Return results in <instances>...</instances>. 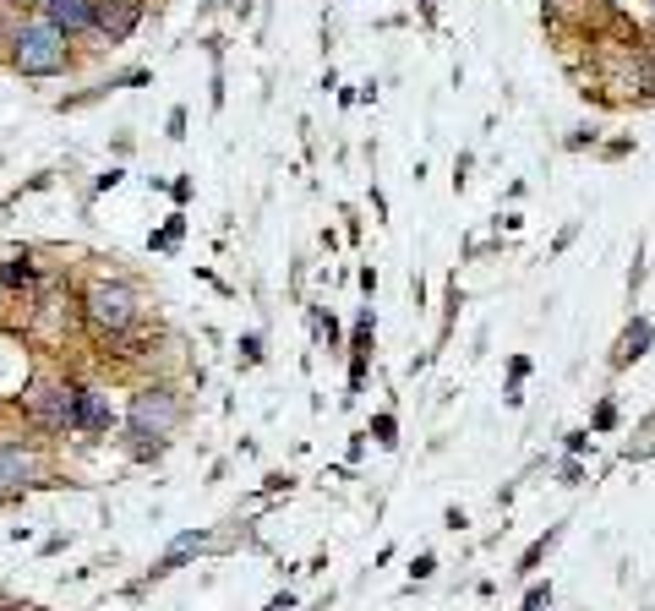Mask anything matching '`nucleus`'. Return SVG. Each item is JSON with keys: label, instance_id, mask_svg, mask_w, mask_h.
Here are the masks:
<instances>
[{"label": "nucleus", "instance_id": "1", "mask_svg": "<svg viewBox=\"0 0 655 611\" xmlns=\"http://www.w3.org/2000/svg\"><path fill=\"white\" fill-rule=\"evenodd\" d=\"M77 317H83V328H88L99 344H121V339L137 328L143 306H137V290H132V284H121V279H94V284L83 290V301H77Z\"/></svg>", "mask_w": 655, "mask_h": 611}, {"label": "nucleus", "instance_id": "2", "mask_svg": "<svg viewBox=\"0 0 655 611\" xmlns=\"http://www.w3.org/2000/svg\"><path fill=\"white\" fill-rule=\"evenodd\" d=\"M12 66L23 77H61L72 66V50H66V34L50 28L45 17H28L12 28Z\"/></svg>", "mask_w": 655, "mask_h": 611}, {"label": "nucleus", "instance_id": "3", "mask_svg": "<svg viewBox=\"0 0 655 611\" xmlns=\"http://www.w3.org/2000/svg\"><path fill=\"white\" fill-rule=\"evenodd\" d=\"M175 426H181V393H175L170 382L143 388V393L132 399V410H126V431L137 437V448H159Z\"/></svg>", "mask_w": 655, "mask_h": 611}, {"label": "nucleus", "instance_id": "4", "mask_svg": "<svg viewBox=\"0 0 655 611\" xmlns=\"http://www.w3.org/2000/svg\"><path fill=\"white\" fill-rule=\"evenodd\" d=\"M77 399H83V388H72L66 377H34L23 388V410L45 431H77Z\"/></svg>", "mask_w": 655, "mask_h": 611}, {"label": "nucleus", "instance_id": "5", "mask_svg": "<svg viewBox=\"0 0 655 611\" xmlns=\"http://www.w3.org/2000/svg\"><path fill=\"white\" fill-rule=\"evenodd\" d=\"M34 480H45V459L28 442H0V497H17Z\"/></svg>", "mask_w": 655, "mask_h": 611}, {"label": "nucleus", "instance_id": "6", "mask_svg": "<svg viewBox=\"0 0 655 611\" xmlns=\"http://www.w3.org/2000/svg\"><path fill=\"white\" fill-rule=\"evenodd\" d=\"M606 88H611L617 99H628V94H655V66H650L639 50H611V56H606Z\"/></svg>", "mask_w": 655, "mask_h": 611}, {"label": "nucleus", "instance_id": "7", "mask_svg": "<svg viewBox=\"0 0 655 611\" xmlns=\"http://www.w3.org/2000/svg\"><path fill=\"white\" fill-rule=\"evenodd\" d=\"M137 23H143V7H137V0H94V34H99L104 45L132 39Z\"/></svg>", "mask_w": 655, "mask_h": 611}, {"label": "nucleus", "instance_id": "8", "mask_svg": "<svg viewBox=\"0 0 655 611\" xmlns=\"http://www.w3.org/2000/svg\"><path fill=\"white\" fill-rule=\"evenodd\" d=\"M39 17L66 39H77V34H94V0H39Z\"/></svg>", "mask_w": 655, "mask_h": 611}, {"label": "nucleus", "instance_id": "9", "mask_svg": "<svg viewBox=\"0 0 655 611\" xmlns=\"http://www.w3.org/2000/svg\"><path fill=\"white\" fill-rule=\"evenodd\" d=\"M110 420H115L110 393H104V388H83V399H77V431L104 437V431H110Z\"/></svg>", "mask_w": 655, "mask_h": 611}, {"label": "nucleus", "instance_id": "10", "mask_svg": "<svg viewBox=\"0 0 655 611\" xmlns=\"http://www.w3.org/2000/svg\"><path fill=\"white\" fill-rule=\"evenodd\" d=\"M0 290H17V295H23V306L39 295V273H34V257H28V252L7 257V268H0Z\"/></svg>", "mask_w": 655, "mask_h": 611}, {"label": "nucleus", "instance_id": "11", "mask_svg": "<svg viewBox=\"0 0 655 611\" xmlns=\"http://www.w3.org/2000/svg\"><path fill=\"white\" fill-rule=\"evenodd\" d=\"M650 339H655V328H650L644 317H639V322H628V328H622V339H617V350H611V361H617V366L639 361V355L650 350Z\"/></svg>", "mask_w": 655, "mask_h": 611}, {"label": "nucleus", "instance_id": "12", "mask_svg": "<svg viewBox=\"0 0 655 611\" xmlns=\"http://www.w3.org/2000/svg\"><path fill=\"white\" fill-rule=\"evenodd\" d=\"M573 12H579V0H546V17L552 23H568Z\"/></svg>", "mask_w": 655, "mask_h": 611}, {"label": "nucleus", "instance_id": "13", "mask_svg": "<svg viewBox=\"0 0 655 611\" xmlns=\"http://www.w3.org/2000/svg\"><path fill=\"white\" fill-rule=\"evenodd\" d=\"M378 442H394V415H378Z\"/></svg>", "mask_w": 655, "mask_h": 611}]
</instances>
